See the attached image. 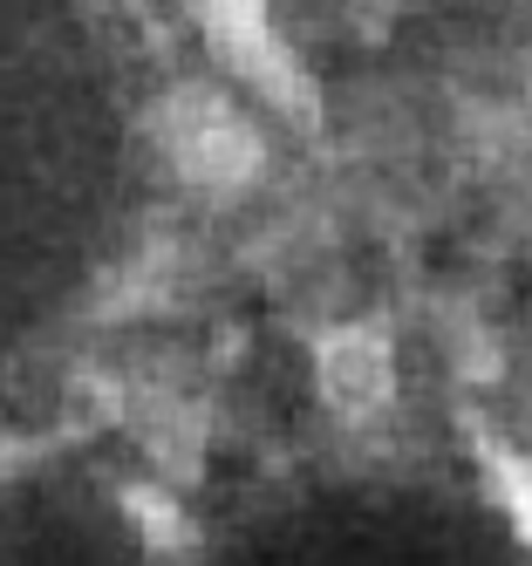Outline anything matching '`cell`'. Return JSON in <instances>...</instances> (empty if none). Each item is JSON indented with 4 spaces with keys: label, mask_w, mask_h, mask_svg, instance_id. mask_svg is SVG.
Returning <instances> with one entry per match:
<instances>
[{
    "label": "cell",
    "mask_w": 532,
    "mask_h": 566,
    "mask_svg": "<svg viewBox=\"0 0 532 566\" xmlns=\"http://www.w3.org/2000/svg\"><path fill=\"white\" fill-rule=\"evenodd\" d=\"M164 150L178 157V171L191 185H212V191H232L260 171V137L246 130V116L232 103H219L212 90H185L164 109Z\"/></svg>",
    "instance_id": "6da1fadb"
},
{
    "label": "cell",
    "mask_w": 532,
    "mask_h": 566,
    "mask_svg": "<svg viewBox=\"0 0 532 566\" xmlns=\"http://www.w3.org/2000/svg\"><path fill=\"white\" fill-rule=\"evenodd\" d=\"M205 14H212V42H219L246 75H260L273 96L294 90V75H280V55H273V34H267L260 0H205Z\"/></svg>",
    "instance_id": "3957f363"
},
{
    "label": "cell",
    "mask_w": 532,
    "mask_h": 566,
    "mask_svg": "<svg viewBox=\"0 0 532 566\" xmlns=\"http://www.w3.org/2000/svg\"><path fill=\"white\" fill-rule=\"evenodd\" d=\"M499 484H505V505L519 518V533L532 539V464L525 458H499Z\"/></svg>",
    "instance_id": "277c9868"
},
{
    "label": "cell",
    "mask_w": 532,
    "mask_h": 566,
    "mask_svg": "<svg viewBox=\"0 0 532 566\" xmlns=\"http://www.w3.org/2000/svg\"><path fill=\"white\" fill-rule=\"evenodd\" d=\"M321 389L335 410L362 417L389 396V342L376 328H342L321 342Z\"/></svg>",
    "instance_id": "7a4b0ae2"
}]
</instances>
